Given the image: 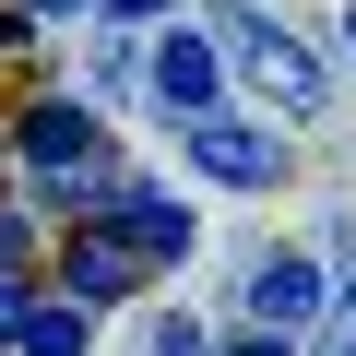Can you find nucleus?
Wrapping results in <instances>:
<instances>
[{"instance_id": "obj_6", "label": "nucleus", "mask_w": 356, "mask_h": 356, "mask_svg": "<svg viewBox=\"0 0 356 356\" xmlns=\"http://www.w3.org/2000/svg\"><path fill=\"white\" fill-rule=\"evenodd\" d=\"M154 107H178V119H202V107H214V48H202L191 24H166V36H154Z\"/></svg>"}, {"instance_id": "obj_2", "label": "nucleus", "mask_w": 356, "mask_h": 356, "mask_svg": "<svg viewBox=\"0 0 356 356\" xmlns=\"http://www.w3.org/2000/svg\"><path fill=\"white\" fill-rule=\"evenodd\" d=\"M191 166L226 178V191H273V178H285V143L250 131V119H226V107H202V119H191Z\"/></svg>"}, {"instance_id": "obj_9", "label": "nucleus", "mask_w": 356, "mask_h": 356, "mask_svg": "<svg viewBox=\"0 0 356 356\" xmlns=\"http://www.w3.org/2000/svg\"><path fill=\"white\" fill-rule=\"evenodd\" d=\"M24 309H36V297H24L13 273H0V344H24Z\"/></svg>"}, {"instance_id": "obj_4", "label": "nucleus", "mask_w": 356, "mask_h": 356, "mask_svg": "<svg viewBox=\"0 0 356 356\" xmlns=\"http://www.w3.org/2000/svg\"><path fill=\"white\" fill-rule=\"evenodd\" d=\"M107 226H119L143 261H191V238H202V226L178 214L166 191H143V178H119V191H107Z\"/></svg>"}, {"instance_id": "obj_3", "label": "nucleus", "mask_w": 356, "mask_h": 356, "mask_svg": "<svg viewBox=\"0 0 356 356\" xmlns=\"http://www.w3.org/2000/svg\"><path fill=\"white\" fill-rule=\"evenodd\" d=\"M143 273H154V261H143L107 214H83V226H72V250H60V285H72V297H95V309H107V297H131Z\"/></svg>"}, {"instance_id": "obj_11", "label": "nucleus", "mask_w": 356, "mask_h": 356, "mask_svg": "<svg viewBox=\"0 0 356 356\" xmlns=\"http://www.w3.org/2000/svg\"><path fill=\"white\" fill-rule=\"evenodd\" d=\"M107 13H119V24H166L178 0H107Z\"/></svg>"}, {"instance_id": "obj_12", "label": "nucleus", "mask_w": 356, "mask_h": 356, "mask_svg": "<svg viewBox=\"0 0 356 356\" xmlns=\"http://www.w3.org/2000/svg\"><path fill=\"white\" fill-rule=\"evenodd\" d=\"M226 356H285V332H238V344H226Z\"/></svg>"}, {"instance_id": "obj_5", "label": "nucleus", "mask_w": 356, "mask_h": 356, "mask_svg": "<svg viewBox=\"0 0 356 356\" xmlns=\"http://www.w3.org/2000/svg\"><path fill=\"white\" fill-rule=\"evenodd\" d=\"M250 321H261V332H297V321H321V261H309V250H273V261H250Z\"/></svg>"}, {"instance_id": "obj_15", "label": "nucleus", "mask_w": 356, "mask_h": 356, "mask_svg": "<svg viewBox=\"0 0 356 356\" xmlns=\"http://www.w3.org/2000/svg\"><path fill=\"white\" fill-rule=\"evenodd\" d=\"M24 13H72V0H24Z\"/></svg>"}, {"instance_id": "obj_13", "label": "nucleus", "mask_w": 356, "mask_h": 356, "mask_svg": "<svg viewBox=\"0 0 356 356\" xmlns=\"http://www.w3.org/2000/svg\"><path fill=\"white\" fill-rule=\"evenodd\" d=\"M13 250H24V226H13V214H0V273H13Z\"/></svg>"}, {"instance_id": "obj_8", "label": "nucleus", "mask_w": 356, "mask_h": 356, "mask_svg": "<svg viewBox=\"0 0 356 356\" xmlns=\"http://www.w3.org/2000/svg\"><path fill=\"white\" fill-rule=\"evenodd\" d=\"M95 344V297H48V309H24V356H83Z\"/></svg>"}, {"instance_id": "obj_1", "label": "nucleus", "mask_w": 356, "mask_h": 356, "mask_svg": "<svg viewBox=\"0 0 356 356\" xmlns=\"http://www.w3.org/2000/svg\"><path fill=\"white\" fill-rule=\"evenodd\" d=\"M238 72H250V95H261L273 119H321V95H332V83H321V60H309L285 24H261V13L238 24Z\"/></svg>"}, {"instance_id": "obj_10", "label": "nucleus", "mask_w": 356, "mask_h": 356, "mask_svg": "<svg viewBox=\"0 0 356 356\" xmlns=\"http://www.w3.org/2000/svg\"><path fill=\"white\" fill-rule=\"evenodd\" d=\"M24 36H36V13H24V0H0V60H13Z\"/></svg>"}, {"instance_id": "obj_14", "label": "nucleus", "mask_w": 356, "mask_h": 356, "mask_svg": "<svg viewBox=\"0 0 356 356\" xmlns=\"http://www.w3.org/2000/svg\"><path fill=\"white\" fill-rule=\"evenodd\" d=\"M321 356H356V321H344V332H332V344H321Z\"/></svg>"}, {"instance_id": "obj_7", "label": "nucleus", "mask_w": 356, "mask_h": 356, "mask_svg": "<svg viewBox=\"0 0 356 356\" xmlns=\"http://www.w3.org/2000/svg\"><path fill=\"white\" fill-rule=\"evenodd\" d=\"M24 154L36 166H95V107H72V95L24 107Z\"/></svg>"}, {"instance_id": "obj_16", "label": "nucleus", "mask_w": 356, "mask_h": 356, "mask_svg": "<svg viewBox=\"0 0 356 356\" xmlns=\"http://www.w3.org/2000/svg\"><path fill=\"white\" fill-rule=\"evenodd\" d=\"M344 48H356V0H344Z\"/></svg>"}]
</instances>
